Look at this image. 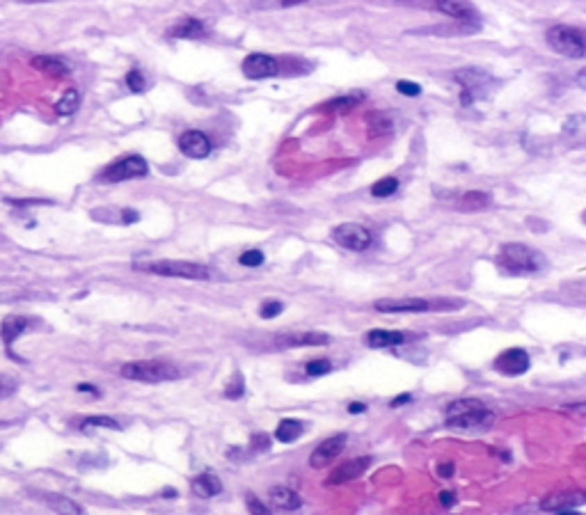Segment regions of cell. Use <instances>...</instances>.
<instances>
[{"label": "cell", "mask_w": 586, "mask_h": 515, "mask_svg": "<svg viewBox=\"0 0 586 515\" xmlns=\"http://www.w3.org/2000/svg\"><path fill=\"white\" fill-rule=\"evenodd\" d=\"M127 85H129V90L131 92H143L145 90V76L140 69H131V72L127 74Z\"/></svg>", "instance_id": "36"}, {"label": "cell", "mask_w": 586, "mask_h": 515, "mask_svg": "<svg viewBox=\"0 0 586 515\" xmlns=\"http://www.w3.org/2000/svg\"><path fill=\"white\" fill-rule=\"evenodd\" d=\"M179 149L188 156V158H206L211 154V140L202 131H186L179 138Z\"/></svg>", "instance_id": "17"}, {"label": "cell", "mask_w": 586, "mask_h": 515, "mask_svg": "<svg viewBox=\"0 0 586 515\" xmlns=\"http://www.w3.org/2000/svg\"><path fill=\"white\" fill-rule=\"evenodd\" d=\"M83 428H111V431H120V424L111 417H88L83 421Z\"/></svg>", "instance_id": "32"}, {"label": "cell", "mask_w": 586, "mask_h": 515, "mask_svg": "<svg viewBox=\"0 0 586 515\" xmlns=\"http://www.w3.org/2000/svg\"><path fill=\"white\" fill-rule=\"evenodd\" d=\"M241 69H243L245 78H250V81H263V78L275 76L279 72V65L275 58L266 56V53H250Z\"/></svg>", "instance_id": "12"}, {"label": "cell", "mask_w": 586, "mask_h": 515, "mask_svg": "<svg viewBox=\"0 0 586 515\" xmlns=\"http://www.w3.org/2000/svg\"><path fill=\"white\" fill-rule=\"evenodd\" d=\"M136 270H147V272H154V275L179 277V279H209L211 277L209 268L202 266V263L174 261V259L152 261V263H136Z\"/></svg>", "instance_id": "5"}, {"label": "cell", "mask_w": 586, "mask_h": 515, "mask_svg": "<svg viewBox=\"0 0 586 515\" xmlns=\"http://www.w3.org/2000/svg\"><path fill=\"white\" fill-rule=\"evenodd\" d=\"M170 35L174 39H200V37L206 35V26L200 19L186 17L181 21H177L174 26L170 28Z\"/></svg>", "instance_id": "19"}, {"label": "cell", "mask_w": 586, "mask_h": 515, "mask_svg": "<svg viewBox=\"0 0 586 515\" xmlns=\"http://www.w3.org/2000/svg\"><path fill=\"white\" fill-rule=\"evenodd\" d=\"M279 348H300V346H325L330 343V337L325 332H291L277 337Z\"/></svg>", "instance_id": "18"}, {"label": "cell", "mask_w": 586, "mask_h": 515, "mask_svg": "<svg viewBox=\"0 0 586 515\" xmlns=\"http://www.w3.org/2000/svg\"><path fill=\"white\" fill-rule=\"evenodd\" d=\"M120 215H122V218H120L122 224H133V222L140 220V213H138V211H133V209H122Z\"/></svg>", "instance_id": "41"}, {"label": "cell", "mask_w": 586, "mask_h": 515, "mask_svg": "<svg viewBox=\"0 0 586 515\" xmlns=\"http://www.w3.org/2000/svg\"><path fill=\"white\" fill-rule=\"evenodd\" d=\"M243 394H245V380L236 371L231 376V380L227 382V387H225V396H227V399H241Z\"/></svg>", "instance_id": "31"}, {"label": "cell", "mask_w": 586, "mask_h": 515, "mask_svg": "<svg viewBox=\"0 0 586 515\" xmlns=\"http://www.w3.org/2000/svg\"><path fill=\"white\" fill-rule=\"evenodd\" d=\"M245 504H247L250 515H272L268 506H266V504L261 502V499H257L252 493H247V495H245Z\"/></svg>", "instance_id": "34"}, {"label": "cell", "mask_w": 586, "mask_h": 515, "mask_svg": "<svg viewBox=\"0 0 586 515\" xmlns=\"http://www.w3.org/2000/svg\"><path fill=\"white\" fill-rule=\"evenodd\" d=\"M559 515H582V513H577V511H570V509H568V511H561Z\"/></svg>", "instance_id": "50"}, {"label": "cell", "mask_w": 586, "mask_h": 515, "mask_svg": "<svg viewBox=\"0 0 586 515\" xmlns=\"http://www.w3.org/2000/svg\"><path fill=\"white\" fill-rule=\"evenodd\" d=\"M147 174H149V165H147V161L143 158V156L131 154V156H124V158L111 163V165L99 174V179L106 183H120V181L140 179V177H147Z\"/></svg>", "instance_id": "8"}, {"label": "cell", "mask_w": 586, "mask_h": 515, "mask_svg": "<svg viewBox=\"0 0 586 515\" xmlns=\"http://www.w3.org/2000/svg\"><path fill=\"white\" fill-rule=\"evenodd\" d=\"M584 502H586V493H582V490H568V493L548 495L541 502V509L550 513H561L573 509V506H582Z\"/></svg>", "instance_id": "16"}, {"label": "cell", "mask_w": 586, "mask_h": 515, "mask_svg": "<svg viewBox=\"0 0 586 515\" xmlns=\"http://www.w3.org/2000/svg\"><path fill=\"white\" fill-rule=\"evenodd\" d=\"M396 90L401 92V95H405V97H419L421 95V85L412 83V81H398Z\"/></svg>", "instance_id": "39"}, {"label": "cell", "mask_w": 586, "mask_h": 515, "mask_svg": "<svg viewBox=\"0 0 586 515\" xmlns=\"http://www.w3.org/2000/svg\"><path fill=\"white\" fill-rule=\"evenodd\" d=\"M454 81L463 88V104H472L474 99L486 97L488 92L495 88V78H492L488 72H483V69H474V67L456 72Z\"/></svg>", "instance_id": "7"}, {"label": "cell", "mask_w": 586, "mask_h": 515, "mask_svg": "<svg viewBox=\"0 0 586 515\" xmlns=\"http://www.w3.org/2000/svg\"><path fill=\"white\" fill-rule=\"evenodd\" d=\"M437 502H440L444 509H451V506L456 504V495L451 493V490H442V493L437 495Z\"/></svg>", "instance_id": "42"}, {"label": "cell", "mask_w": 586, "mask_h": 515, "mask_svg": "<svg viewBox=\"0 0 586 515\" xmlns=\"http://www.w3.org/2000/svg\"><path fill=\"white\" fill-rule=\"evenodd\" d=\"M548 44L559 53V56H566V58L582 60L586 53L584 33L580 28H573V26H552L548 30Z\"/></svg>", "instance_id": "6"}, {"label": "cell", "mask_w": 586, "mask_h": 515, "mask_svg": "<svg viewBox=\"0 0 586 515\" xmlns=\"http://www.w3.org/2000/svg\"><path fill=\"white\" fill-rule=\"evenodd\" d=\"M366 131H369L371 138H382L392 133V120L385 117L382 113H371L366 117Z\"/></svg>", "instance_id": "28"}, {"label": "cell", "mask_w": 586, "mask_h": 515, "mask_svg": "<svg viewBox=\"0 0 586 515\" xmlns=\"http://www.w3.org/2000/svg\"><path fill=\"white\" fill-rule=\"evenodd\" d=\"M412 399L410 394H401V396H396V399H392V408H396V405H403V403H408Z\"/></svg>", "instance_id": "46"}, {"label": "cell", "mask_w": 586, "mask_h": 515, "mask_svg": "<svg viewBox=\"0 0 586 515\" xmlns=\"http://www.w3.org/2000/svg\"><path fill=\"white\" fill-rule=\"evenodd\" d=\"M122 378L127 380H138V382H165V380H177L181 373L174 364L163 362V360H136L127 362L120 369Z\"/></svg>", "instance_id": "2"}, {"label": "cell", "mask_w": 586, "mask_h": 515, "mask_svg": "<svg viewBox=\"0 0 586 515\" xmlns=\"http://www.w3.org/2000/svg\"><path fill=\"white\" fill-rule=\"evenodd\" d=\"M458 206L460 211H483L490 206V195L483 190H467L458 199Z\"/></svg>", "instance_id": "27"}, {"label": "cell", "mask_w": 586, "mask_h": 515, "mask_svg": "<svg viewBox=\"0 0 586 515\" xmlns=\"http://www.w3.org/2000/svg\"><path fill=\"white\" fill-rule=\"evenodd\" d=\"M529 355L522 348H509L495 360V369L504 376H522L529 369Z\"/></svg>", "instance_id": "14"}, {"label": "cell", "mask_w": 586, "mask_h": 515, "mask_svg": "<svg viewBox=\"0 0 586 515\" xmlns=\"http://www.w3.org/2000/svg\"><path fill=\"white\" fill-rule=\"evenodd\" d=\"M26 330H28L26 316H7L3 325H0V339H3L5 346H12Z\"/></svg>", "instance_id": "22"}, {"label": "cell", "mask_w": 586, "mask_h": 515, "mask_svg": "<svg viewBox=\"0 0 586 515\" xmlns=\"http://www.w3.org/2000/svg\"><path fill=\"white\" fill-rule=\"evenodd\" d=\"M270 495V502L277 506V509L282 511H295L302 506V497L295 493V490L286 488V486H277V488H270L268 490Z\"/></svg>", "instance_id": "21"}, {"label": "cell", "mask_w": 586, "mask_h": 515, "mask_svg": "<svg viewBox=\"0 0 586 515\" xmlns=\"http://www.w3.org/2000/svg\"><path fill=\"white\" fill-rule=\"evenodd\" d=\"M17 387H19V382L10 378V376H0V401L3 399H10V396L17 392Z\"/></svg>", "instance_id": "38"}, {"label": "cell", "mask_w": 586, "mask_h": 515, "mask_svg": "<svg viewBox=\"0 0 586 515\" xmlns=\"http://www.w3.org/2000/svg\"><path fill=\"white\" fill-rule=\"evenodd\" d=\"M366 99L364 92H350V95H343V97H334L330 101H325V104L318 106V111L323 113H339V111H350V108L359 106L362 101Z\"/></svg>", "instance_id": "23"}, {"label": "cell", "mask_w": 586, "mask_h": 515, "mask_svg": "<svg viewBox=\"0 0 586 515\" xmlns=\"http://www.w3.org/2000/svg\"><path fill=\"white\" fill-rule=\"evenodd\" d=\"M492 421V412L479 399H458L447 408L449 428H476Z\"/></svg>", "instance_id": "3"}, {"label": "cell", "mask_w": 586, "mask_h": 515, "mask_svg": "<svg viewBox=\"0 0 586 515\" xmlns=\"http://www.w3.org/2000/svg\"><path fill=\"white\" fill-rule=\"evenodd\" d=\"M332 238L337 245L353 250V252H364L371 245V231L355 222H343L339 227H334Z\"/></svg>", "instance_id": "9"}, {"label": "cell", "mask_w": 586, "mask_h": 515, "mask_svg": "<svg viewBox=\"0 0 586 515\" xmlns=\"http://www.w3.org/2000/svg\"><path fill=\"white\" fill-rule=\"evenodd\" d=\"M302 3H309V0H279L282 7H293V5H302Z\"/></svg>", "instance_id": "47"}, {"label": "cell", "mask_w": 586, "mask_h": 515, "mask_svg": "<svg viewBox=\"0 0 586 515\" xmlns=\"http://www.w3.org/2000/svg\"><path fill=\"white\" fill-rule=\"evenodd\" d=\"M364 410H366V405H364V403H357V401H355V403H350V405H348V412H350V415H362Z\"/></svg>", "instance_id": "45"}, {"label": "cell", "mask_w": 586, "mask_h": 515, "mask_svg": "<svg viewBox=\"0 0 586 515\" xmlns=\"http://www.w3.org/2000/svg\"><path fill=\"white\" fill-rule=\"evenodd\" d=\"M454 463H442V465H437V474H440L442 479H449V477H454Z\"/></svg>", "instance_id": "43"}, {"label": "cell", "mask_w": 586, "mask_h": 515, "mask_svg": "<svg viewBox=\"0 0 586 515\" xmlns=\"http://www.w3.org/2000/svg\"><path fill=\"white\" fill-rule=\"evenodd\" d=\"M30 67L37 69V72L42 74H49V76H56V78H65L72 74V69H69L65 62L60 58H53V56H35L30 60Z\"/></svg>", "instance_id": "20"}, {"label": "cell", "mask_w": 586, "mask_h": 515, "mask_svg": "<svg viewBox=\"0 0 586 515\" xmlns=\"http://www.w3.org/2000/svg\"><path fill=\"white\" fill-rule=\"evenodd\" d=\"M190 488H193V493L197 495V497H215L218 493L222 490V483L218 477H213V474H200V477H195L190 481Z\"/></svg>", "instance_id": "24"}, {"label": "cell", "mask_w": 586, "mask_h": 515, "mask_svg": "<svg viewBox=\"0 0 586 515\" xmlns=\"http://www.w3.org/2000/svg\"><path fill=\"white\" fill-rule=\"evenodd\" d=\"M369 465H371L369 456H359V458H353V460H346V463L337 465L330 472V477L325 479V486H343V483L355 481V479L362 477L366 470H369Z\"/></svg>", "instance_id": "10"}, {"label": "cell", "mask_w": 586, "mask_h": 515, "mask_svg": "<svg viewBox=\"0 0 586 515\" xmlns=\"http://www.w3.org/2000/svg\"><path fill=\"white\" fill-rule=\"evenodd\" d=\"M396 190H398V179H394V177L378 179V181L371 186L373 197H389V195H394Z\"/></svg>", "instance_id": "30"}, {"label": "cell", "mask_w": 586, "mask_h": 515, "mask_svg": "<svg viewBox=\"0 0 586 515\" xmlns=\"http://www.w3.org/2000/svg\"><path fill=\"white\" fill-rule=\"evenodd\" d=\"M433 10L447 14L451 19L463 21L467 26H474V23L479 21V12H476V7L472 3H467V0H433Z\"/></svg>", "instance_id": "13"}, {"label": "cell", "mask_w": 586, "mask_h": 515, "mask_svg": "<svg viewBox=\"0 0 586 515\" xmlns=\"http://www.w3.org/2000/svg\"><path fill=\"white\" fill-rule=\"evenodd\" d=\"M499 266L506 268L509 272H536L543 268V256L522 243H506L502 247V252L497 256Z\"/></svg>", "instance_id": "4"}, {"label": "cell", "mask_w": 586, "mask_h": 515, "mask_svg": "<svg viewBox=\"0 0 586 515\" xmlns=\"http://www.w3.org/2000/svg\"><path fill=\"white\" fill-rule=\"evenodd\" d=\"M78 106H81V92H78L76 88H69L56 104V113L62 115V117H69L78 111Z\"/></svg>", "instance_id": "29"}, {"label": "cell", "mask_w": 586, "mask_h": 515, "mask_svg": "<svg viewBox=\"0 0 586 515\" xmlns=\"http://www.w3.org/2000/svg\"><path fill=\"white\" fill-rule=\"evenodd\" d=\"M412 339H415V334L401 330H371L366 332L364 343L369 348H392V346H401V343H408Z\"/></svg>", "instance_id": "15"}, {"label": "cell", "mask_w": 586, "mask_h": 515, "mask_svg": "<svg viewBox=\"0 0 586 515\" xmlns=\"http://www.w3.org/2000/svg\"><path fill=\"white\" fill-rule=\"evenodd\" d=\"M458 300H426V298H385L373 302V309L382 314H421V311L437 309H460Z\"/></svg>", "instance_id": "1"}, {"label": "cell", "mask_w": 586, "mask_h": 515, "mask_svg": "<svg viewBox=\"0 0 586 515\" xmlns=\"http://www.w3.org/2000/svg\"><path fill=\"white\" fill-rule=\"evenodd\" d=\"M243 266L247 268H257V266H261L263 263V252L261 250H245L243 254H241V259H238Z\"/></svg>", "instance_id": "35"}, {"label": "cell", "mask_w": 586, "mask_h": 515, "mask_svg": "<svg viewBox=\"0 0 586 515\" xmlns=\"http://www.w3.org/2000/svg\"><path fill=\"white\" fill-rule=\"evenodd\" d=\"M304 371H307V376H325V373H330L332 371V364L327 362V360H311L307 362V366H304Z\"/></svg>", "instance_id": "33"}, {"label": "cell", "mask_w": 586, "mask_h": 515, "mask_svg": "<svg viewBox=\"0 0 586 515\" xmlns=\"http://www.w3.org/2000/svg\"><path fill=\"white\" fill-rule=\"evenodd\" d=\"M284 305L279 300H266L261 305V318H275L282 314Z\"/></svg>", "instance_id": "37"}, {"label": "cell", "mask_w": 586, "mask_h": 515, "mask_svg": "<svg viewBox=\"0 0 586 515\" xmlns=\"http://www.w3.org/2000/svg\"><path fill=\"white\" fill-rule=\"evenodd\" d=\"M14 3H46V0H14Z\"/></svg>", "instance_id": "49"}, {"label": "cell", "mask_w": 586, "mask_h": 515, "mask_svg": "<svg viewBox=\"0 0 586 515\" xmlns=\"http://www.w3.org/2000/svg\"><path fill=\"white\" fill-rule=\"evenodd\" d=\"M44 499H46V504H49L51 509L56 511L58 515H83L81 506H78L74 499H69V497H65V495L49 493Z\"/></svg>", "instance_id": "26"}, {"label": "cell", "mask_w": 586, "mask_h": 515, "mask_svg": "<svg viewBox=\"0 0 586 515\" xmlns=\"http://www.w3.org/2000/svg\"><path fill=\"white\" fill-rule=\"evenodd\" d=\"M174 495H177V493H174L172 488H170V490H163V497H174Z\"/></svg>", "instance_id": "48"}, {"label": "cell", "mask_w": 586, "mask_h": 515, "mask_svg": "<svg viewBox=\"0 0 586 515\" xmlns=\"http://www.w3.org/2000/svg\"><path fill=\"white\" fill-rule=\"evenodd\" d=\"M250 444H252L254 451H257V449L266 451V449L270 447V438H268V435H263V433H257V435H252V440H250Z\"/></svg>", "instance_id": "40"}, {"label": "cell", "mask_w": 586, "mask_h": 515, "mask_svg": "<svg viewBox=\"0 0 586 515\" xmlns=\"http://www.w3.org/2000/svg\"><path fill=\"white\" fill-rule=\"evenodd\" d=\"M302 421L298 419H282L275 428V440L282 442V444H291L295 442L302 435Z\"/></svg>", "instance_id": "25"}, {"label": "cell", "mask_w": 586, "mask_h": 515, "mask_svg": "<svg viewBox=\"0 0 586 515\" xmlns=\"http://www.w3.org/2000/svg\"><path fill=\"white\" fill-rule=\"evenodd\" d=\"M81 394H92V396H99V389L95 385H88V382H81V385L76 387Z\"/></svg>", "instance_id": "44"}, {"label": "cell", "mask_w": 586, "mask_h": 515, "mask_svg": "<svg viewBox=\"0 0 586 515\" xmlns=\"http://www.w3.org/2000/svg\"><path fill=\"white\" fill-rule=\"evenodd\" d=\"M346 442H348V435H346V433H337V435H332V438L323 440L314 451H311L309 465L316 467V470H321V467H327L334 458L341 454L343 447H346Z\"/></svg>", "instance_id": "11"}]
</instances>
